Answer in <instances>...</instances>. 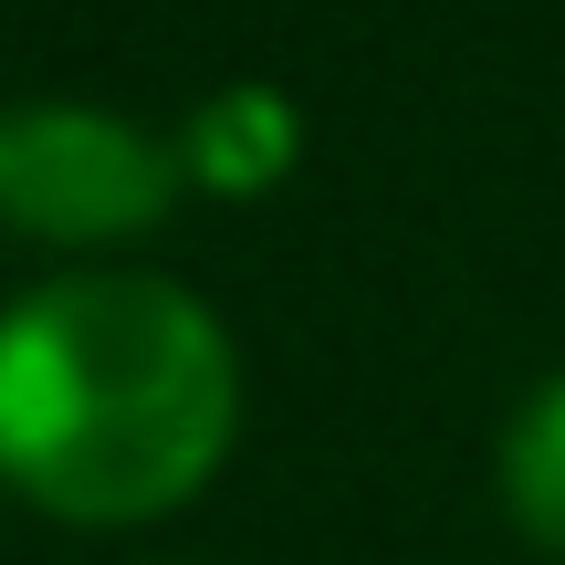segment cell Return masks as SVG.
Masks as SVG:
<instances>
[{
	"instance_id": "6da1fadb",
	"label": "cell",
	"mask_w": 565,
	"mask_h": 565,
	"mask_svg": "<svg viewBox=\"0 0 565 565\" xmlns=\"http://www.w3.org/2000/svg\"><path fill=\"white\" fill-rule=\"evenodd\" d=\"M242 440V345L189 282L84 263L0 303V492L74 534L168 524Z\"/></svg>"
},
{
	"instance_id": "7a4b0ae2",
	"label": "cell",
	"mask_w": 565,
	"mask_h": 565,
	"mask_svg": "<svg viewBox=\"0 0 565 565\" xmlns=\"http://www.w3.org/2000/svg\"><path fill=\"white\" fill-rule=\"evenodd\" d=\"M189 200L179 137L95 95L0 105V231L32 252H126L158 242Z\"/></svg>"
},
{
	"instance_id": "3957f363",
	"label": "cell",
	"mask_w": 565,
	"mask_h": 565,
	"mask_svg": "<svg viewBox=\"0 0 565 565\" xmlns=\"http://www.w3.org/2000/svg\"><path fill=\"white\" fill-rule=\"evenodd\" d=\"M179 168L200 200H273L303 168V105L282 84H210L179 116Z\"/></svg>"
},
{
	"instance_id": "277c9868",
	"label": "cell",
	"mask_w": 565,
	"mask_h": 565,
	"mask_svg": "<svg viewBox=\"0 0 565 565\" xmlns=\"http://www.w3.org/2000/svg\"><path fill=\"white\" fill-rule=\"evenodd\" d=\"M492 503L534 555L565 565V366L513 398L503 440H492Z\"/></svg>"
},
{
	"instance_id": "5b68a950",
	"label": "cell",
	"mask_w": 565,
	"mask_h": 565,
	"mask_svg": "<svg viewBox=\"0 0 565 565\" xmlns=\"http://www.w3.org/2000/svg\"><path fill=\"white\" fill-rule=\"evenodd\" d=\"M168 565H189V555H168Z\"/></svg>"
}]
</instances>
